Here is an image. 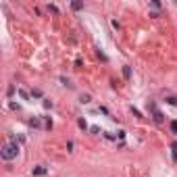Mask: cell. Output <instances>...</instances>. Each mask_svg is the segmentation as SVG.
<instances>
[{"instance_id":"8fae6325","label":"cell","mask_w":177,"mask_h":177,"mask_svg":"<svg viewBox=\"0 0 177 177\" xmlns=\"http://www.w3.org/2000/svg\"><path fill=\"white\" fill-rule=\"evenodd\" d=\"M167 102L171 106H177V96H167Z\"/></svg>"},{"instance_id":"8992f818","label":"cell","mask_w":177,"mask_h":177,"mask_svg":"<svg viewBox=\"0 0 177 177\" xmlns=\"http://www.w3.org/2000/svg\"><path fill=\"white\" fill-rule=\"evenodd\" d=\"M17 94H19V98H21V100H29V96H31V94H27V92H25V90H19Z\"/></svg>"},{"instance_id":"277c9868","label":"cell","mask_w":177,"mask_h":177,"mask_svg":"<svg viewBox=\"0 0 177 177\" xmlns=\"http://www.w3.org/2000/svg\"><path fill=\"white\" fill-rule=\"evenodd\" d=\"M40 125H42V123H40V119H38V117H31V119H29V127H33V129H38Z\"/></svg>"},{"instance_id":"ba28073f","label":"cell","mask_w":177,"mask_h":177,"mask_svg":"<svg viewBox=\"0 0 177 177\" xmlns=\"http://www.w3.org/2000/svg\"><path fill=\"white\" fill-rule=\"evenodd\" d=\"M77 125H79V129H83V131H85V129H87V121H85V119L81 117V119L77 121Z\"/></svg>"},{"instance_id":"603a6c76","label":"cell","mask_w":177,"mask_h":177,"mask_svg":"<svg viewBox=\"0 0 177 177\" xmlns=\"http://www.w3.org/2000/svg\"><path fill=\"white\" fill-rule=\"evenodd\" d=\"M98 111H100L102 115H109V109H106V106H100V109H98Z\"/></svg>"},{"instance_id":"44dd1931","label":"cell","mask_w":177,"mask_h":177,"mask_svg":"<svg viewBox=\"0 0 177 177\" xmlns=\"http://www.w3.org/2000/svg\"><path fill=\"white\" fill-rule=\"evenodd\" d=\"M111 25H113V27H115V29H119V27H121V25H119V21H115V19L111 21Z\"/></svg>"},{"instance_id":"7a4b0ae2","label":"cell","mask_w":177,"mask_h":177,"mask_svg":"<svg viewBox=\"0 0 177 177\" xmlns=\"http://www.w3.org/2000/svg\"><path fill=\"white\" fill-rule=\"evenodd\" d=\"M35 177H44V175H46L48 173V169H46V167H33V171H31Z\"/></svg>"},{"instance_id":"30bf717a","label":"cell","mask_w":177,"mask_h":177,"mask_svg":"<svg viewBox=\"0 0 177 177\" xmlns=\"http://www.w3.org/2000/svg\"><path fill=\"white\" fill-rule=\"evenodd\" d=\"M42 104H44V109H52V106H54V102H52L50 98H44V102H42Z\"/></svg>"},{"instance_id":"d6986e66","label":"cell","mask_w":177,"mask_h":177,"mask_svg":"<svg viewBox=\"0 0 177 177\" xmlns=\"http://www.w3.org/2000/svg\"><path fill=\"white\" fill-rule=\"evenodd\" d=\"M131 113H134V115H136V117H142V113H140V111L136 109V106H131Z\"/></svg>"},{"instance_id":"3957f363","label":"cell","mask_w":177,"mask_h":177,"mask_svg":"<svg viewBox=\"0 0 177 177\" xmlns=\"http://www.w3.org/2000/svg\"><path fill=\"white\" fill-rule=\"evenodd\" d=\"M79 102H81V104H90L92 102V96L90 94H81V96H79Z\"/></svg>"},{"instance_id":"52a82bcc","label":"cell","mask_w":177,"mask_h":177,"mask_svg":"<svg viewBox=\"0 0 177 177\" xmlns=\"http://www.w3.org/2000/svg\"><path fill=\"white\" fill-rule=\"evenodd\" d=\"M154 121H156V123H163V121H165V119H163V113H161V111H154Z\"/></svg>"},{"instance_id":"2e32d148","label":"cell","mask_w":177,"mask_h":177,"mask_svg":"<svg viewBox=\"0 0 177 177\" xmlns=\"http://www.w3.org/2000/svg\"><path fill=\"white\" fill-rule=\"evenodd\" d=\"M150 4H152V8H156V11H158V8H161V2H158V0H152V2H150Z\"/></svg>"},{"instance_id":"7c38bea8","label":"cell","mask_w":177,"mask_h":177,"mask_svg":"<svg viewBox=\"0 0 177 177\" xmlns=\"http://www.w3.org/2000/svg\"><path fill=\"white\" fill-rule=\"evenodd\" d=\"M71 8H73V11H79V8H83V4L75 0V2H71Z\"/></svg>"},{"instance_id":"4fadbf2b","label":"cell","mask_w":177,"mask_h":177,"mask_svg":"<svg viewBox=\"0 0 177 177\" xmlns=\"http://www.w3.org/2000/svg\"><path fill=\"white\" fill-rule=\"evenodd\" d=\"M169 127H171L173 134H177V121H171V123H169Z\"/></svg>"},{"instance_id":"9a60e30c","label":"cell","mask_w":177,"mask_h":177,"mask_svg":"<svg viewBox=\"0 0 177 177\" xmlns=\"http://www.w3.org/2000/svg\"><path fill=\"white\" fill-rule=\"evenodd\" d=\"M48 11H50V13H54V15H56V13H58V8H56L54 4H48Z\"/></svg>"},{"instance_id":"cb8c5ba5","label":"cell","mask_w":177,"mask_h":177,"mask_svg":"<svg viewBox=\"0 0 177 177\" xmlns=\"http://www.w3.org/2000/svg\"><path fill=\"white\" fill-rule=\"evenodd\" d=\"M173 161L177 163V150H173Z\"/></svg>"},{"instance_id":"7402d4cb","label":"cell","mask_w":177,"mask_h":177,"mask_svg":"<svg viewBox=\"0 0 177 177\" xmlns=\"http://www.w3.org/2000/svg\"><path fill=\"white\" fill-rule=\"evenodd\" d=\"M11 109H13V111H19V109H21V106H19V104H17V102H11Z\"/></svg>"},{"instance_id":"ac0fdd59","label":"cell","mask_w":177,"mask_h":177,"mask_svg":"<svg viewBox=\"0 0 177 177\" xmlns=\"http://www.w3.org/2000/svg\"><path fill=\"white\" fill-rule=\"evenodd\" d=\"M81 67H83V63H81V58H77V60H75V69H81Z\"/></svg>"},{"instance_id":"e0dca14e","label":"cell","mask_w":177,"mask_h":177,"mask_svg":"<svg viewBox=\"0 0 177 177\" xmlns=\"http://www.w3.org/2000/svg\"><path fill=\"white\" fill-rule=\"evenodd\" d=\"M46 129H52V119L46 117Z\"/></svg>"},{"instance_id":"9c48e42d","label":"cell","mask_w":177,"mask_h":177,"mask_svg":"<svg viewBox=\"0 0 177 177\" xmlns=\"http://www.w3.org/2000/svg\"><path fill=\"white\" fill-rule=\"evenodd\" d=\"M123 77H125V79H129V77H131V67H127V65L123 67Z\"/></svg>"},{"instance_id":"ffe728a7","label":"cell","mask_w":177,"mask_h":177,"mask_svg":"<svg viewBox=\"0 0 177 177\" xmlns=\"http://www.w3.org/2000/svg\"><path fill=\"white\" fill-rule=\"evenodd\" d=\"M90 131H92V134H98L100 127H98V125H92V127H90Z\"/></svg>"},{"instance_id":"5b68a950","label":"cell","mask_w":177,"mask_h":177,"mask_svg":"<svg viewBox=\"0 0 177 177\" xmlns=\"http://www.w3.org/2000/svg\"><path fill=\"white\" fill-rule=\"evenodd\" d=\"M42 90H40V87H33V90H31V98H42Z\"/></svg>"},{"instance_id":"5bb4252c","label":"cell","mask_w":177,"mask_h":177,"mask_svg":"<svg viewBox=\"0 0 177 177\" xmlns=\"http://www.w3.org/2000/svg\"><path fill=\"white\" fill-rule=\"evenodd\" d=\"M60 83H63V85H67V87H71V81H69L67 77H60Z\"/></svg>"},{"instance_id":"6da1fadb","label":"cell","mask_w":177,"mask_h":177,"mask_svg":"<svg viewBox=\"0 0 177 177\" xmlns=\"http://www.w3.org/2000/svg\"><path fill=\"white\" fill-rule=\"evenodd\" d=\"M19 150H21V148H19V144H17V142H8V144L2 146V152H0V154H2L4 161H13V158L19 154Z\"/></svg>"}]
</instances>
